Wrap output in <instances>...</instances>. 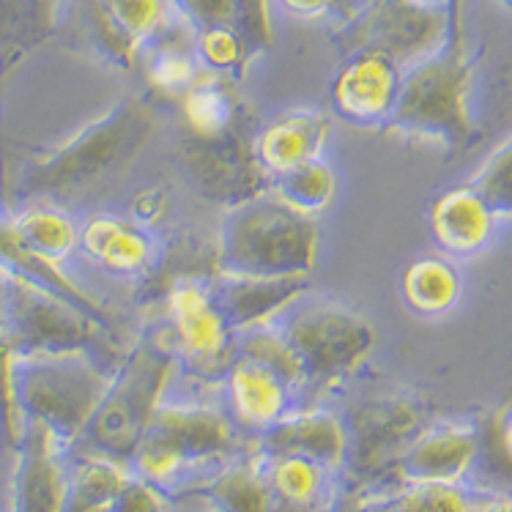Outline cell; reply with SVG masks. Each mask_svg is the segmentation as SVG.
Wrapping results in <instances>:
<instances>
[{"label":"cell","instance_id":"1","mask_svg":"<svg viewBox=\"0 0 512 512\" xmlns=\"http://www.w3.org/2000/svg\"><path fill=\"white\" fill-rule=\"evenodd\" d=\"M252 450L255 439L230 419L220 389L200 398L176 392L168 384L143 439L126 460V469L176 499L198 491Z\"/></svg>","mask_w":512,"mask_h":512},{"label":"cell","instance_id":"2","mask_svg":"<svg viewBox=\"0 0 512 512\" xmlns=\"http://www.w3.org/2000/svg\"><path fill=\"white\" fill-rule=\"evenodd\" d=\"M214 272L250 280H307L318 261V220L293 211L272 189L233 203L220 222Z\"/></svg>","mask_w":512,"mask_h":512},{"label":"cell","instance_id":"3","mask_svg":"<svg viewBox=\"0 0 512 512\" xmlns=\"http://www.w3.org/2000/svg\"><path fill=\"white\" fill-rule=\"evenodd\" d=\"M176 373L168 324H154L137 337L110 378L105 398L83 433L66 450L69 458H110L124 463L143 439L148 422Z\"/></svg>","mask_w":512,"mask_h":512},{"label":"cell","instance_id":"4","mask_svg":"<svg viewBox=\"0 0 512 512\" xmlns=\"http://www.w3.org/2000/svg\"><path fill=\"white\" fill-rule=\"evenodd\" d=\"M113 373L83 351L14 354L9 381L17 428L39 425L69 450L105 398Z\"/></svg>","mask_w":512,"mask_h":512},{"label":"cell","instance_id":"5","mask_svg":"<svg viewBox=\"0 0 512 512\" xmlns=\"http://www.w3.org/2000/svg\"><path fill=\"white\" fill-rule=\"evenodd\" d=\"M157 129V115L143 99H124L88 124L25 173V192L36 198H61L105 181L140 154Z\"/></svg>","mask_w":512,"mask_h":512},{"label":"cell","instance_id":"6","mask_svg":"<svg viewBox=\"0 0 512 512\" xmlns=\"http://www.w3.org/2000/svg\"><path fill=\"white\" fill-rule=\"evenodd\" d=\"M471 85L474 69L455 31L439 53L403 72L398 105L384 129L430 140L450 151L466 148L474 137Z\"/></svg>","mask_w":512,"mask_h":512},{"label":"cell","instance_id":"7","mask_svg":"<svg viewBox=\"0 0 512 512\" xmlns=\"http://www.w3.org/2000/svg\"><path fill=\"white\" fill-rule=\"evenodd\" d=\"M266 321L288 337L302 359L307 392L335 387L337 381L351 376L356 367L365 365L378 340L370 318L337 299L310 296L307 291L296 293Z\"/></svg>","mask_w":512,"mask_h":512},{"label":"cell","instance_id":"8","mask_svg":"<svg viewBox=\"0 0 512 512\" xmlns=\"http://www.w3.org/2000/svg\"><path fill=\"white\" fill-rule=\"evenodd\" d=\"M3 315L14 354H83L118 370L126 351L121 340L85 318L61 296L28 283L3 266Z\"/></svg>","mask_w":512,"mask_h":512},{"label":"cell","instance_id":"9","mask_svg":"<svg viewBox=\"0 0 512 512\" xmlns=\"http://www.w3.org/2000/svg\"><path fill=\"white\" fill-rule=\"evenodd\" d=\"M211 274H181L170 280L165 324L176 351L178 376L198 387L220 389L222 378L239 356V329L211 291Z\"/></svg>","mask_w":512,"mask_h":512},{"label":"cell","instance_id":"10","mask_svg":"<svg viewBox=\"0 0 512 512\" xmlns=\"http://www.w3.org/2000/svg\"><path fill=\"white\" fill-rule=\"evenodd\" d=\"M340 417L348 436L343 477L345 485H359L354 493L362 491L365 480L378 477L381 471H395L408 441L433 422L422 400L408 392H387L359 400L348 411H340Z\"/></svg>","mask_w":512,"mask_h":512},{"label":"cell","instance_id":"11","mask_svg":"<svg viewBox=\"0 0 512 512\" xmlns=\"http://www.w3.org/2000/svg\"><path fill=\"white\" fill-rule=\"evenodd\" d=\"M359 33V50L387 53L406 72L450 42L455 0H376Z\"/></svg>","mask_w":512,"mask_h":512},{"label":"cell","instance_id":"12","mask_svg":"<svg viewBox=\"0 0 512 512\" xmlns=\"http://www.w3.org/2000/svg\"><path fill=\"white\" fill-rule=\"evenodd\" d=\"M220 398L230 419L250 439H258L263 430L277 425L296 408L307 406L304 392L277 370L252 356L239 354L220 384Z\"/></svg>","mask_w":512,"mask_h":512},{"label":"cell","instance_id":"13","mask_svg":"<svg viewBox=\"0 0 512 512\" xmlns=\"http://www.w3.org/2000/svg\"><path fill=\"white\" fill-rule=\"evenodd\" d=\"M482 436L471 422H428L395 463L398 485L466 482L480 463Z\"/></svg>","mask_w":512,"mask_h":512},{"label":"cell","instance_id":"14","mask_svg":"<svg viewBox=\"0 0 512 512\" xmlns=\"http://www.w3.org/2000/svg\"><path fill=\"white\" fill-rule=\"evenodd\" d=\"M400 85L403 69L387 53L356 50L332 80V107L348 124L387 126Z\"/></svg>","mask_w":512,"mask_h":512},{"label":"cell","instance_id":"15","mask_svg":"<svg viewBox=\"0 0 512 512\" xmlns=\"http://www.w3.org/2000/svg\"><path fill=\"white\" fill-rule=\"evenodd\" d=\"M11 458V512L61 510L69 460L53 436L39 425H22Z\"/></svg>","mask_w":512,"mask_h":512},{"label":"cell","instance_id":"16","mask_svg":"<svg viewBox=\"0 0 512 512\" xmlns=\"http://www.w3.org/2000/svg\"><path fill=\"white\" fill-rule=\"evenodd\" d=\"M269 488V512H337L348 496L343 471L302 455L258 452Z\"/></svg>","mask_w":512,"mask_h":512},{"label":"cell","instance_id":"17","mask_svg":"<svg viewBox=\"0 0 512 512\" xmlns=\"http://www.w3.org/2000/svg\"><path fill=\"white\" fill-rule=\"evenodd\" d=\"M80 252L99 272L121 280H146L159 261L157 233L110 211L80 222Z\"/></svg>","mask_w":512,"mask_h":512},{"label":"cell","instance_id":"18","mask_svg":"<svg viewBox=\"0 0 512 512\" xmlns=\"http://www.w3.org/2000/svg\"><path fill=\"white\" fill-rule=\"evenodd\" d=\"M332 135V118L321 110H288L252 135V157L266 178L324 157Z\"/></svg>","mask_w":512,"mask_h":512},{"label":"cell","instance_id":"19","mask_svg":"<svg viewBox=\"0 0 512 512\" xmlns=\"http://www.w3.org/2000/svg\"><path fill=\"white\" fill-rule=\"evenodd\" d=\"M255 450L272 455H302L324 463L329 469L343 471L348 436L340 411L307 403L269 430H263L255 439Z\"/></svg>","mask_w":512,"mask_h":512},{"label":"cell","instance_id":"20","mask_svg":"<svg viewBox=\"0 0 512 512\" xmlns=\"http://www.w3.org/2000/svg\"><path fill=\"white\" fill-rule=\"evenodd\" d=\"M430 233L439 250L452 258H469L485 250L496 233L499 217L493 214L488 200L471 184L441 192L430 203Z\"/></svg>","mask_w":512,"mask_h":512},{"label":"cell","instance_id":"21","mask_svg":"<svg viewBox=\"0 0 512 512\" xmlns=\"http://www.w3.org/2000/svg\"><path fill=\"white\" fill-rule=\"evenodd\" d=\"M3 228L17 247L58 269L80 252V222L50 200H36L14 214H3Z\"/></svg>","mask_w":512,"mask_h":512},{"label":"cell","instance_id":"22","mask_svg":"<svg viewBox=\"0 0 512 512\" xmlns=\"http://www.w3.org/2000/svg\"><path fill=\"white\" fill-rule=\"evenodd\" d=\"M96 31L107 53L124 63L154 42L168 28V0H91Z\"/></svg>","mask_w":512,"mask_h":512},{"label":"cell","instance_id":"23","mask_svg":"<svg viewBox=\"0 0 512 512\" xmlns=\"http://www.w3.org/2000/svg\"><path fill=\"white\" fill-rule=\"evenodd\" d=\"M178 105L192 140H217L241 129L239 102L225 74L203 69Z\"/></svg>","mask_w":512,"mask_h":512},{"label":"cell","instance_id":"24","mask_svg":"<svg viewBox=\"0 0 512 512\" xmlns=\"http://www.w3.org/2000/svg\"><path fill=\"white\" fill-rule=\"evenodd\" d=\"M400 293L411 313L436 318V315L450 313L460 302L463 280H460L458 266L450 258L425 255L406 266V272L400 277Z\"/></svg>","mask_w":512,"mask_h":512},{"label":"cell","instance_id":"25","mask_svg":"<svg viewBox=\"0 0 512 512\" xmlns=\"http://www.w3.org/2000/svg\"><path fill=\"white\" fill-rule=\"evenodd\" d=\"M69 480L58 512H110L129 480L124 463L110 458H69Z\"/></svg>","mask_w":512,"mask_h":512},{"label":"cell","instance_id":"26","mask_svg":"<svg viewBox=\"0 0 512 512\" xmlns=\"http://www.w3.org/2000/svg\"><path fill=\"white\" fill-rule=\"evenodd\" d=\"M192 493L200 496L214 512H269V488L255 450L233 460Z\"/></svg>","mask_w":512,"mask_h":512},{"label":"cell","instance_id":"27","mask_svg":"<svg viewBox=\"0 0 512 512\" xmlns=\"http://www.w3.org/2000/svg\"><path fill=\"white\" fill-rule=\"evenodd\" d=\"M269 189L285 206H291L299 214L307 217H321L337 198V176L332 165L324 157L313 159L307 165L280 173L269 178Z\"/></svg>","mask_w":512,"mask_h":512},{"label":"cell","instance_id":"28","mask_svg":"<svg viewBox=\"0 0 512 512\" xmlns=\"http://www.w3.org/2000/svg\"><path fill=\"white\" fill-rule=\"evenodd\" d=\"M200 72H203V66L195 53V44L184 47V44L168 42L148 53L146 77L151 88H157L159 94L181 99L198 80Z\"/></svg>","mask_w":512,"mask_h":512},{"label":"cell","instance_id":"29","mask_svg":"<svg viewBox=\"0 0 512 512\" xmlns=\"http://www.w3.org/2000/svg\"><path fill=\"white\" fill-rule=\"evenodd\" d=\"M384 496L398 512H469L474 491L466 482H411Z\"/></svg>","mask_w":512,"mask_h":512},{"label":"cell","instance_id":"30","mask_svg":"<svg viewBox=\"0 0 512 512\" xmlns=\"http://www.w3.org/2000/svg\"><path fill=\"white\" fill-rule=\"evenodd\" d=\"M469 184L488 200L499 220L512 217V137L482 162Z\"/></svg>","mask_w":512,"mask_h":512},{"label":"cell","instance_id":"31","mask_svg":"<svg viewBox=\"0 0 512 512\" xmlns=\"http://www.w3.org/2000/svg\"><path fill=\"white\" fill-rule=\"evenodd\" d=\"M195 53L203 69L217 74L239 72L247 58V44L233 25H209L200 28L195 39Z\"/></svg>","mask_w":512,"mask_h":512},{"label":"cell","instance_id":"32","mask_svg":"<svg viewBox=\"0 0 512 512\" xmlns=\"http://www.w3.org/2000/svg\"><path fill=\"white\" fill-rule=\"evenodd\" d=\"M170 211H173V198H170L168 189L151 187L140 189L135 198L129 200V220L140 225V228L157 233L159 228H165L170 220Z\"/></svg>","mask_w":512,"mask_h":512},{"label":"cell","instance_id":"33","mask_svg":"<svg viewBox=\"0 0 512 512\" xmlns=\"http://www.w3.org/2000/svg\"><path fill=\"white\" fill-rule=\"evenodd\" d=\"M170 496L154 488L151 482L140 480L135 474H129L124 488L118 491L110 512H168Z\"/></svg>","mask_w":512,"mask_h":512},{"label":"cell","instance_id":"34","mask_svg":"<svg viewBox=\"0 0 512 512\" xmlns=\"http://www.w3.org/2000/svg\"><path fill=\"white\" fill-rule=\"evenodd\" d=\"M277 3H280V9L299 20H318L335 6V0H277Z\"/></svg>","mask_w":512,"mask_h":512},{"label":"cell","instance_id":"35","mask_svg":"<svg viewBox=\"0 0 512 512\" xmlns=\"http://www.w3.org/2000/svg\"><path fill=\"white\" fill-rule=\"evenodd\" d=\"M469 512H512V493L507 491H474Z\"/></svg>","mask_w":512,"mask_h":512},{"label":"cell","instance_id":"36","mask_svg":"<svg viewBox=\"0 0 512 512\" xmlns=\"http://www.w3.org/2000/svg\"><path fill=\"white\" fill-rule=\"evenodd\" d=\"M493 433H496V444H499V452H502V458L512 466V400L502 408V411H499Z\"/></svg>","mask_w":512,"mask_h":512},{"label":"cell","instance_id":"37","mask_svg":"<svg viewBox=\"0 0 512 512\" xmlns=\"http://www.w3.org/2000/svg\"><path fill=\"white\" fill-rule=\"evenodd\" d=\"M354 510L356 512H398L384 493H354Z\"/></svg>","mask_w":512,"mask_h":512},{"label":"cell","instance_id":"38","mask_svg":"<svg viewBox=\"0 0 512 512\" xmlns=\"http://www.w3.org/2000/svg\"><path fill=\"white\" fill-rule=\"evenodd\" d=\"M168 512H214V510H211L209 504L203 502L200 496L187 493V496H176V499H170Z\"/></svg>","mask_w":512,"mask_h":512},{"label":"cell","instance_id":"39","mask_svg":"<svg viewBox=\"0 0 512 512\" xmlns=\"http://www.w3.org/2000/svg\"><path fill=\"white\" fill-rule=\"evenodd\" d=\"M502 3H507V6H510V9H512V0H502Z\"/></svg>","mask_w":512,"mask_h":512},{"label":"cell","instance_id":"40","mask_svg":"<svg viewBox=\"0 0 512 512\" xmlns=\"http://www.w3.org/2000/svg\"><path fill=\"white\" fill-rule=\"evenodd\" d=\"M0 452H3V450H0ZM9 455H11V452H9Z\"/></svg>","mask_w":512,"mask_h":512}]
</instances>
